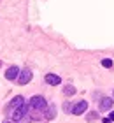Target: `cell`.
<instances>
[{
    "instance_id": "1",
    "label": "cell",
    "mask_w": 114,
    "mask_h": 123,
    "mask_svg": "<svg viewBox=\"0 0 114 123\" xmlns=\"http://www.w3.org/2000/svg\"><path fill=\"white\" fill-rule=\"evenodd\" d=\"M30 107L32 109H39V111H42L48 107V102H46V98L41 97V95H35V97H32L30 98Z\"/></svg>"
},
{
    "instance_id": "2",
    "label": "cell",
    "mask_w": 114,
    "mask_h": 123,
    "mask_svg": "<svg viewBox=\"0 0 114 123\" xmlns=\"http://www.w3.org/2000/svg\"><path fill=\"white\" fill-rule=\"evenodd\" d=\"M30 81H32V72L28 70V69L21 70L19 76H18V83H19V85H28Z\"/></svg>"
},
{
    "instance_id": "3",
    "label": "cell",
    "mask_w": 114,
    "mask_h": 123,
    "mask_svg": "<svg viewBox=\"0 0 114 123\" xmlns=\"http://www.w3.org/2000/svg\"><path fill=\"white\" fill-rule=\"evenodd\" d=\"M86 109H88V102H86V100H81V102H77L72 107V114H83Z\"/></svg>"
},
{
    "instance_id": "4",
    "label": "cell",
    "mask_w": 114,
    "mask_h": 123,
    "mask_svg": "<svg viewBox=\"0 0 114 123\" xmlns=\"http://www.w3.org/2000/svg\"><path fill=\"white\" fill-rule=\"evenodd\" d=\"M21 105H25V98L21 97V95H18V97H14L12 98V102H11V105H9V111H16V109H19Z\"/></svg>"
},
{
    "instance_id": "5",
    "label": "cell",
    "mask_w": 114,
    "mask_h": 123,
    "mask_svg": "<svg viewBox=\"0 0 114 123\" xmlns=\"http://www.w3.org/2000/svg\"><path fill=\"white\" fill-rule=\"evenodd\" d=\"M18 76H19V69H18V67H9V69L7 70H5V77H7V79H11V81H12V79H18Z\"/></svg>"
},
{
    "instance_id": "6",
    "label": "cell",
    "mask_w": 114,
    "mask_h": 123,
    "mask_svg": "<svg viewBox=\"0 0 114 123\" xmlns=\"http://www.w3.org/2000/svg\"><path fill=\"white\" fill-rule=\"evenodd\" d=\"M26 111H28V107H26V105H21L19 109H16V111H14L12 120H14V121H19V120H23V116L26 114Z\"/></svg>"
},
{
    "instance_id": "7",
    "label": "cell",
    "mask_w": 114,
    "mask_h": 123,
    "mask_svg": "<svg viewBox=\"0 0 114 123\" xmlns=\"http://www.w3.org/2000/svg\"><path fill=\"white\" fill-rule=\"evenodd\" d=\"M112 104H114L112 98H109V97L102 98V100H100V111H109V109L112 107Z\"/></svg>"
},
{
    "instance_id": "8",
    "label": "cell",
    "mask_w": 114,
    "mask_h": 123,
    "mask_svg": "<svg viewBox=\"0 0 114 123\" xmlns=\"http://www.w3.org/2000/svg\"><path fill=\"white\" fill-rule=\"evenodd\" d=\"M46 83H48V85L56 86V85H60V83H61V79H60L56 74H48V76H46Z\"/></svg>"
},
{
    "instance_id": "9",
    "label": "cell",
    "mask_w": 114,
    "mask_h": 123,
    "mask_svg": "<svg viewBox=\"0 0 114 123\" xmlns=\"http://www.w3.org/2000/svg\"><path fill=\"white\" fill-rule=\"evenodd\" d=\"M63 93L67 95V97H70V95L76 93V88H74V86H65V88H63Z\"/></svg>"
},
{
    "instance_id": "10",
    "label": "cell",
    "mask_w": 114,
    "mask_h": 123,
    "mask_svg": "<svg viewBox=\"0 0 114 123\" xmlns=\"http://www.w3.org/2000/svg\"><path fill=\"white\" fill-rule=\"evenodd\" d=\"M102 65L109 69V67H112V60H102Z\"/></svg>"
},
{
    "instance_id": "11",
    "label": "cell",
    "mask_w": 114,
    "mask_h": 123,
    "mask_svg": "<svg viewBox=\"0 0 114 123\" xmlns=\"http://www.w3.org/2000/svg\"><path fill=\"white\" fill-rule=\"evenodd\" d=\"M109 120H111V121H112V120H114V111H112V113H111V114H109Z\"/></svg>"
},
{
    "instance_id": "12",
    "label": "cell",
    "mask_w": 114,
    "mask_h": 123,
    "mask_svg": "<svg viewBox=\"0 0 114 123\" xmlns=\"http://www.w3.org/2000/svg\"><path fill=\"white\" fill-rule=\"evenodd\" d=\"M104 123H111V120H109V118H105V120H104Z\"/></svg>"
},
{
    "instance_id": "13",
    "label": "cell",
    "mask_w": 114,
    "mask_h": 123,
    "mask_svg": "<svg viewBox=\"0 0 114 123\" xmlns=\"http://www.w3.org/2000/svg\"><path fill=\"white\" fill-rule=\"evenodd\" d=\"M5 123H14V121H5Z\"/></svg>"
}]
</instances>
